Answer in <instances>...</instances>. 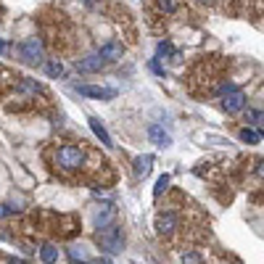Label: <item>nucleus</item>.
Masks as SVG:
<instances>
[{
    "mask_svg": "<svg viewBox=\"0 0 264 264\" xmlns=\"http://www.w3.org/2000/svg\"><path fill=\"white\" fill-rule=\"evenodd\" d=\"M19 209L16 206H0V217H8V214H16Z\"/></svg>",
    "mask_w": 264,
    "mask_h": 264,
    "instance_id": "nucleus-22",
    "label": "nucleus"
},
{
    "mask_svg": "<svg viewBox=\"0 0 264 264\" xmlns=\"http://www.w3.org/2000/svg\"><path fill=\"white\" fill-rule=\"evenodd\" d=\"M240 140H243V143H248V145H256V143L261 140V135L246 127V130H240Z\"/></svg>",
    "mask_w": 264,
    "mask_h": 264,
    "instance_id": "nucleus-18",
    "label": "nucleus"
},
{
    "mask_svg": "<svg viewBox=\"0 0 264 264\" xmlns=\"http://www.w3.org/2000/svg\"><path fill=\"white\" fill-rule=\"evenodd\" d=\"M167 188H169V175H162V177H159V182H156V188H153V196L159 198Z\"/></svg>",
    "mask_w": 264,
    "mask_h": 264,
    "instance_id": "nucleus-21",
    "label": "nucleus"
},
{
    "mask_svg": "<svg viewBox=\"0 0 264 264\" xmlns=\"http://www.w3.org/2000/svg\"><path fill=\"white\" fill-rule=\"evenodd\" d=\"M151 167H153V156L151 153L135 159V175L137 177H148V175H151Z\"/></svg>",
    "mask_w": 264,
    "mask_h": 264,
    "instance_id": "nucleus-12",
    "label": "nucleus"
},
{
    "mask_svg": "<svg viewBox=\"0 0 264 264\" xmlns=\"http://www.w3.org/2000/svg\"><path fill=\"white\" fill-rule=\"evenodd\" d=\"M95 240L100 243V248L109 251V254H119V251L124 248V233H122V227L117 222L95 230Z\"/></svg>",
    "mask_w": 264,
    "mask_h": 264,
    "instance_id": "nucleus-4",
    "label": "nucleus"
},
{
    "mask_svg": "<svg viewBox=\"0 0 264 264\" xmlns=\"http://www.w3.org/2000/svg\"><path fill=\"white\" fill-rule=\"evenodd\" d=\"M40 27L48 48H53L56 53H72L77 48V29L61 11H48L42 16Z\"/></svg>",
    "mask_w": 264,
    "mask_h": 264,
    "instance_id": "nucleus-3",
    "label": "nucleus"
},
{
    "mask_svg": "<svg viewBox=\"0 0 264 264\" xmlns=\"http://www.w3.org/2000/svg\"><path fill=\"white\" fill-rule=\"evenodd\" d=\"M227 72V61L222 56H203L201 61H196L190 66V72L185 77V85L193 95L206 98V95H214L222 90V77Z\"/></svg>",
    "mask_w": 264,
    "mask_h": 264,
    "instance_id": "nucleus-2",
    "label": "nucleus"
},
{
    "mask_svg": "<svg viewBox=\"0 0 264 264\" xmlns=\"http://www.w3.org/2000/svg\"><path fill=\"white\" fill-rule=\"evenodd\" d=\"M259 135H264V130H261V132H259Z\"/></svg>",
    "mask_w": 264,
    "mask_h": 264,
    "instance_id": "nucleus-25",
    "label": "nucleus"
},
{
    "mask_svg": "<svg viewBox=\"0 0 264 264\" xmlns=\"http://www.w3.org/2000/svg\"><path fill=\"white\" fill-rule=\"evenodd\" d=\"M90 130L95 132V137H98V140H100L103 145H106V148H111V145H114V143H111V135L106 132V127H103V124H100L98 119H90Z\"/></svg>",
    "mask_w": 264,
    "mask_h": 264,
    "instance_id": "nucleus-13",
    "label": "nucleus"
},
{
    "mask_svg": "<svg viewBox=\"0 0 264 264\" xmlns=\"http://www.w3.org/2000/svg\"><path fill=\"white\" fill-rule=\"evenodd\" d=\"M45 164L61 180H82L87 185H111L114 169L106 159H95L93 151L82 143H50L45 145Z\"/></svg>",
    "mask_w": 264,
    "mask_h": 264,
    "instance_id": "nucleus-1",
    "label": "nucleus"
},
{
    "mask_svg": "<svg viewBox=\"0 0 264 264\" xmlns=\"http://www.w3.org/2000/svg\"><path fill=\"white\" fill-rule=\"evenodd\" d=\"M198 3H212V0H198Z\"/></svg>",
    "mask_w": 264,
    "mask_h": 264,
    "instance_id": "nucleus-24",
    "label": "nucleus"
},
{
    "mask_svg": "<svg viewBox=\"0 0 264 264\" xmlns=\"http://www.w3.org/2000/svg\"><path fill=\"white\" fill-rule=\"evenodd\" d=\"M254 175H256V180H259V185H264V159H254Z\"/></svg>",
    "mask_w": 264,
    "mask_h": 264,
    "instance_id": "nucleus-20",
    "label": "nucleus"
},
{
    "mask_svg": "<svg viewBox=\"0 0 264 264\" xmlns=\"http://www.w3.org/2000/svg\"><path fill=\"white\" fill-rule=\"evenodd\" d=\"M98 56H100L103 61H119L122 56H124V45H122L119 40H109V42H103V45H100Z\"/></svg>",
    "mask_w": 264,
    "mask_h": 264,
    "instance_id": "nucleus-9",
    "label": "nucleus"
},
{
    "mask_svg": "<svg viewBox=\"0 0 264 264\" xmlns=\"http://www.w3.org/2000/svg\"><path fill=\"white\" fill-rule=\"evenodd\" d=\"M16 53L21 56V61L29 64V66H37L42 64V42L37 37H32V40H21L16 45Z\"/></svg>",
    "mask_w": 264,
    "mask_h": 264,
    "instance_id": "nucleus-5",
    "label": "nucleus"
},
{
    "mask_svg": "<svg viewBox=\"0 0 264 264\" xmlns=\"http://www.w3.org/2000/svg\"><path fill=\"white\" fill-rule=\"evenodd\" d=\"M148 137H151V143L159 145V148H169V145H172L169 132H164L159 124H151V127H148Z\"/></svg>",
    "mask_w": 264,
    "mask_h": 264,
    "instance_id": "nucleus-11",
    "label": "nucleus"
},
{
    "mask_svg": "<svg viewBox=\"0 0 264 264\" xmlns=\"http://www.w3.org/2000/svg\"><path fill=\"white\" fill-rule=\"evenodd\" d=\"M69 259H72L74 264H90L87 251H85V248H79V246H72V248H69Z\"/></svg>",
    "mask_w": 264,
    "mask_h": 264,
    "instance_id": "nucleus-16",
    "label": "nucleus"
},
{
    "mask_svg": "<svg viewBox=\"0 0 264 264\" xmlns=\"http://www.w3.org/2000/svg\"><path fill=\"white\" fill-rule=\"evenodd\" d=\"M45 69H48L50 77H61V74H64V64H61L59 59H50L48 64H45Z\"/></svg>",
    "mask_w": 264,
    "mask_h": 264,
    "instance_id": "nucleus-19",
    "label": "nucleus"
},
{
    "mask_svg": "<svg viewBox=\"0 0 264 264\" xmlns=\"http://www.w3.org/2000/svg\"><path fill=\"white\" fill-rule=\"evenodd\" d=\"M162 59H180V53L172 48V42H159V50H156Z\"/></svg>",
    "mask_w": 264,
    "mask_h": 264,
    "instance_id": "nucleus-17",
    "label": "nucleus"
},
{
    "mask_svg": "<svg viewBox=\"0 0 264 264\" xmlns=\"http://www.w3.org/2000/svg\"><path fill=\"white\" fill-rule=\"evenodd\" d=\"M8 53H11V45L0 40V56H8Z\"/></svg>",
    "mask_w": 264,
    "mask_h": 264,
    "instance_id": "nucleus-23",
    "label": "nucleus"
},
{
    "mask_svg": "<svg viewBox=\"0 0 264 264\" xmlns=\"http://www.w3.org/2000/svg\"><path fill=\"white\" fill-rule=\"evenodd\" d=\"M74 90L85 98H98V100H114L117 98V90L114 87H100V85H77Z\"/></svg>",
    "mask_w": 264,
    "mask_h": 264,
    "instance_id": "nucleus-7",
    "label": "nucleus"
},
{
    "mask_svg": "<svg viewBox=\"0 0 264 264\" xmlns=\"http://www.w3.org/2000/svg\"><path fill=\"white\" fill-rule=\"evenodd\" d=\"M180 261H182V264H203V256H201L198 248H188V251H182Z\"/></svg>",
    "mask_w": 264,
    "mask_h": 264,
    "instance_id": "nucleus-15",
    "label": "nucleus"
},
{
    "mask_svg": "<svg viewBox=\"0 0 264 264\" xmlns=\"http://www.w3.org/2000/svg\"><path fill=\"white\" fill-rule=\"evenodd\" d=\"M40 256H42V261H45V264H56V261H59V248H56L53 243H42Z\"/></svg>",
    "mask_w": 264,
    "mask_h": 264,
    "instance_id": "nucleus-14",
    "label": "nucleus"
},
{
    "mask_svg": "<svg viewBox=\"0 0 264 264\" xmlns=\"http://www.w3.org/2000/svg\"><path fill=\"white\" fill-rule=\"evenodd\" d=\"M222 95H225L222 109H225L227 114H238V111H243V106H246V95H243V90H238V87L230 85Z\"/></svg>",
    "mask_w": 264,
    "mask_h": 264,
    "instance_id": "nucleus-6",
    "label": "nucleus"
},
{
    "mask_svg": "<svg viewBox=\"0 0 264 264\" xmlns=\"http://www.w3.org/2000/svg\"><path fill=\"white\" fill-rule=\"evenodd\" d=\"M103 66H106V61H103L98 53L95 56H85V59H77V72L79 74H95Z\"/></svg>",
    "mask_w": 264,
    "mask_h": 264,
    "instance_id": "nucleus-8",
    "label": "nucleus"
},
{
    "mask_svg": "<svg viewBox=\"0 0 264 264\" xmlns=\"http://www.w3.org/2000/svg\"><path fill=\"white\" fill-rule=\"evenodd\" d=\"M114 217H117V209H114L111 203H103L100 209L95 212V230H100V227H106V225H111L114 222Z\"/></svg>",
    "mask_w": 264,
    "mask_h": 264,
    "instance_id": "nucleus-10",
    "label": "nucleus"
}]
</instances>
